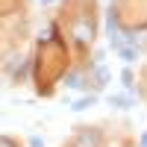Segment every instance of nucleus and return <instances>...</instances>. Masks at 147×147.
<instances>
[{"mask_svg":"<svg viewBox=\"0 0 147 147\" xmlns=\"http://www.w3.org/2000/svg\"><path fill=\"white\" fill-rule=\"evenodd\" d=\"M97 144H100V136H97L94 129H85L82 136L77 138V147H97Z\"/></svg>","mask_w":147,"mask_h":147,"instance_id":"nucleus-1","label":"nucleus"},{"mask_svg":"<svg viewBox=\"0 0 147 147\" xmlns=\"http://www.w3.org/2000/svg\"><path fill=\"white\" fill-rule=\"evenodd\" d=\"M109 103H112L115 109H129L132 106V97L129 94H109Z\"/></svg>","mask_w":147,"mask_h":147,"instance_id":"nucleus-2","label":"nucleus"},{"mask_svg":"<svg viewBox=\"0 0 147 147\" xmlns=\"http://www.w3.org/2000/svg\"><path fill=\"white\" fill-rule=\"evenodd\" d=\"M118 56L124 59L127 65H132V62H136V59H138V50H136V47H132V44H124V47H121V50H118Z\"/></svg>","mask_w":147,"mask_h":147,"instance_id":"nucleus-3","label":"nucleus"},{"mask_svg":"<svg viewBox=\"0 0 147 147\" xmlns=\"http://www.w3.org/2000/svg\"><path fill=\"white\" fill-rule=\"evenodd\" d=\"M94 103H97V94H88V97H80L71 109H74V112H85V109H91Z\"/></svg>","mask_w":147,"mask_h":147,"instance_id":"nucleus-4","label":"nucleus"},{"mask_svg":"<svg viewBox=\"0 0 147 147\" xmlns=\"http://www.w3.org/2000/svg\"><path fill=\"white\" fill-rule=\"evenodd\" d=\"M65 85H68V88H82V77L74 71V74H68V77H65Z\"/></svg>","mask_w":147,"mask_h":147,"instance_id":"nucleus-5","label":"nucleus"},{"mask_svg":"<svg viewBox=\"0 0 147 147\" xmlns=\"http://www.w3.org/2000/svg\"><path fill=\"white\" fill-rule=\"evenodd\" d=\"M106 82H109V71H106L103 65H97V85H100V88H103Z\"/></svg>","mask_w":147,"mask_h":147,"instance_id":"nucleus-6","label":"nucleus"},{"mask_svg":"<svg viewBox=\"0 0 147 147\" xmlns=\"http://www.w3.org/2000/svg\"><path fill=\"white\" fill-rule=\"evenodd\" d=\"M121 80H124V88H127V94H129V88H132V74H129V68L121 74Z\"/></svg>","mask_w":147,"mask_h":147,"instance_id":"nucleus-7","label":"nucleus"},{"mask_svg":"<svg viewBox=\"0 0 147 147\" xmlns=\"http://www.w3.org/2000/svg\"><path fill=\"white\" fill-rule=\"evenodd\" d=\"M30 147H44V141H41L38 136H32V138H30Z\"/></svg>","mask_w":147,"mask_h":147,"instance_id":"nucleus-8","label":"nucleus"},{"mask_svg":"<svg viewBox=\"0 0 147 147\" xmlns=\"http://www.w3.org/2000/svg\"><path fill=\"white\" fill-rule=\"evenodd\" d=\"M141 147H147V136H141Z\"/></svg>","mask_w":147,"mask_h":147,"instance_id":"nucleus-9","label":"nucleus"}]
</instances>
